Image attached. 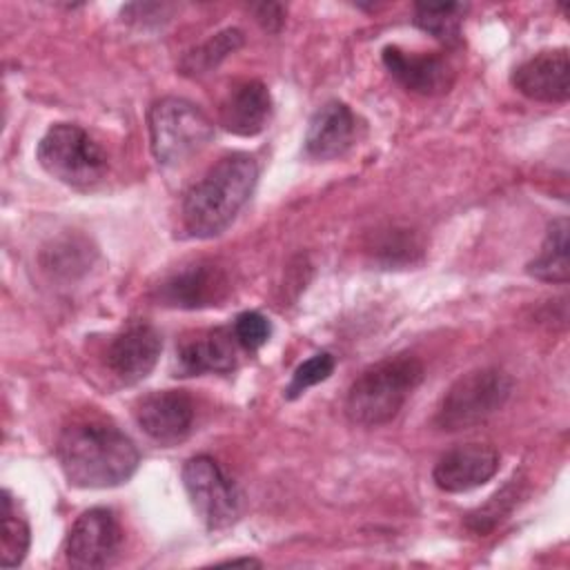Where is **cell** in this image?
I'll list each match as a JSON object with an SVG mask.
<instances>
[{
	"label": "cell",
	"instance_id": "d6986e66",
	"mask_svg": "<svg viewBox=\"0 0 570 570\" xmlns=\"http://www.w3.org/2000/svg\"><path fill=\"white\" fill-rule=\"evenodd\" d=\"M465 4L461 2H419L414 7V24L434 36L443 45H459Z\"/></svg>",
	"mask_w": 570,
	"mask_h": 570
},
{
	"label": "cell",
	"instance_id": "6da1fadb",
	"mask_svg": "<svg viewBox=\"0 0 570 570\" xmlns=\"http://www.w3.org/2000/svg\"><path fill=\"white\" fill-rule=\"evenodd\" d=\"M56 454L67 481L76 488H116L140 463L134 441L105 419H78L62 428Z\"/></svg>",
	"mask_w": 570,
	"mask_h": 570
},
{
	"label": "cell",
	"instance_id": "52a82bcc",
	"mask_svg": "<svg viewBox=\"0 0 570 570\" xmlns=\"http://www.w3.org/2000/svg\"><path fill=\"white\" fill-rule=\"evenodd\" d=\"M180 476L196 514L209 530H218L236 521L240 510V494L234 481L212 456H191L183 465Z\"/></svg>",
	"mask_w": 570,
	"mask_h": 570
},
{
	"label": "cell",
	"instance_id": "484cf974",
	"mask_svg": "<svg viewBox=\"0 0 570 570\" xmlns=\"http://www.w3.org/2000/svg\"><path fill=\"white\" fill-rule=\"evenodd\" d=\"M223 566H261V561L256 559H229V561H223Z\"/></svg>",
	"mask_w": 570,
	"mask_h": 570
},
{
	"label": "cell",
	"instance_id": "603a6c76",
	"mask_svg": "<svg viewBox=\"0 0 570 570\" xmlns=\"http://www.w3.org/2000/svg\"><path fill=\"white\" fill-rule=\"evenodd\" d=\"M334 372V356L330 352H318L314 354L312 358L303 361L294 374H292V381L285 390V396L287 399H296L301 396L307 387L316 385V383H323L325 379H330V374Z\"/></svg>",
	"mask_w": 570,
	"mask_h": 570
},
{
	"label": "cell",
	"instance_id": "30bf717a",
	"mask_svg": "<svg viewBox=\"0 0 570 570\" xmlns=\"http://www.w3.org/2000/svg\"><path fill=\"white\" fill-rule=\"evenodd\" d=\"M229 289L225 272L207 261L185 265L169 274L156 289V298L167 307L200 309L218 305Z\"/></svg>",
	"mask_w": 570,
	"mask_h": 570
},
{
	"label": "cell",
	"instance_id": "ac0fdd59",
	"mask_svg": "<svg viewBox=\"0 0 570 570\" xmlns=\"http://www.w3.org/2000/svg\"><path fill=\"white\" fill-rule=\"evenodd\" d=\"M528 274L546 283H568V218L550 223L541 252L528 263Z\"/></svg>",
	"mask_w": 570,
	"mask_h": 570
},
{
	"label": "cell",
	"instance_id": "7c38bea8",
	"mask_svg": "<svg viewBox=\"0 0 570 570\" xmlns=\"http://www.w3.org/2000/svg\"><path fill=\"white\" fill-rule=\"evenodd\" d=\"M383 65L392 78L412 94L439 96L454 82L452 65L436 53H407L399 47H385Z\"/></svg>",
	"mask_w": 570,
	"mask_h": 570
},
{
	"label": "cell",
	"instance_id": "2e32d148",
	"mask_svg": "<svg viewBox=\"0 0 570 570\" xmlns=\"http://www.w3.org/2000/svg\"><path fill=\"white\" fill-rule=\"evenodd\" d=\"M272 116V96L261 80L236 85L220 105V125L236 136L261 134Z\"/></svg>",
	"mask_w": 570,
	"mask_h": 570
},
{
	"label": "cell",
	"instance_id": "e0dca14e",
	"mask_svg": "<svg viewBox=\"0 0 570 570\" xmlns=\"http://www.w3.org/2000/svg\"><path fill=\"white\" fill-rule=\"evenodd\" d=\"M234 332L209 330L187 338L178 347V367L183 374L232 372L236 367Z\"/></svg>",
	"mask_w": 570,
	"mask_h": 570
},
{
	"label": "cell",
	"instance_id": "3957f363",
	"mask_svg": "<svg viewBox=\"0 0 570 570\" xmlns=\"http://www.w3.org/2000/svg\"><path fill=\"white\" fill-rule=\"evenodd\" d=\"M421 381L423 365L416 356H387L363 370L352 383L345 399V414L352 423L365 428L390 423Z\"/></svg>",
	"mask_w": 570,
	"mask_h": 570
},
{
	"label": "cell",
	"instance_id": "d4e9b609",
	"mask_svg": "<svg viewBox=\"0 0 570 570\" xmlns=\"http://www.w3.org/2000/svg\"><path fill=\"white\" fill-rule=\"evenodd\" d=\"M254 13H256V20L269 29V31H276L283 22V7L281 4H272V2H265V4H256L252 7Z\"/></svg>",
	"mask_w": 570,
	"mask_h": 570
},
{
	"label": "cell",
	"instance_id": "44dd1931",
	"mask_svg": "<svg viewBox=\"0 0 570 570\" xmlns=\"http://www.w3.org/2000/svg\"><path fill=\"white\" fill-rule=\"evenodd\" d=\"M243 45V31L240 29H223L214 33L209 40H205L200 47L189 51L183 62L180 71L187 76H203L216 69L229 53H234Z\"/></svg>",
	"mask_w": 570,
	"mask_h": 570
},
{
	"label": "cell",
	"instance_id": "ba28073f",
	"mask_svg": "<svg viewBox=\"0 0 570 570\" xmlns=\"http://www.w3.org/2000/svg\"><path fill=\"white\" fill-rule=\"evenodd\" d=\"M122 546V530L118 519L107 508H91L82 512L69 530L65 552L73 568L91 570L114 563Z\"/></svg>",
	"mask_w": 570,
	"mask_h": 570
},
{
	"label": "cell",
	"instance_id": "277c9868",
	"mask_svg": "<svg viewBox=\"0 0 570 570\" xmlns=\"http://www.w3.org/2000/svg\"><path fill=\"white\" fill-rule=\"evenodd\" d=\"M36 158L40 167L56 180L87 189L107 174L105 149L78 125L58 122L40 138Z\"/></svg>",
	"mask_w": 570,
	"mask_h": 570
},
{
	"label": "cell",
	"instance_id": "4fadbf2b",
	"mask_svg": "<svg viewBox=\"0 0 570 570\" xmlns=\"http://www.w3.org/2000/svg\"><path fill=\"white\" fill-rule=\"evenodd\" d=\"M160 334L147 323H134L122 330L109 345L107 363L111 372L127 385L149 376L160 356Z\"/></svg>",
	"mask_w": 570,
	"mask_h": 570
},
{
	"label": "cell",
	"instance_id": "9c48e42d",
	"mask_svg": "<svg viewBox=\"0 0 570 570\" xmlns=\"http://www.w3.org/2000/svg\"><path fill=\"white\" fill-rule=\"evenodd\" d=\"M194 414V401L183 390L149 392L134 407L136 423L160 445H176L185 441L191 432Z\"/></svg>",
	"mask_w": 570,
	"mask_h": 570
},
{
	"label": "cell",
	"instance_id": "cb8c5ba5",
	"mask_svg": "<svg viewBox=\"0 0 570 570\" xmlns=\"http://www.w3.org/2000/svg\"><path fill=\"white\" fill-rule=\"evenodd\" d=\"M234 338L240 343L245 350H258L263 343H267L272 334L269 321L261 312H243L234 321Z\"/></svg>",
	"mask_w": 570,
	"mask_h": 570
},
{
	"label": "cell",
	"instance_id": "8992f818",
	"mask_svg": "<svg viewBox=\"0 0 570 570\" xmlns=\"http://www.w3.org/2000/svg\"><path fill=\"white\" fill-rule=\"evenodd\" d=\"M147 122L151 151L163 165L187 160L214 138L212 120L194 102L178 96L156 100Z\"/></svg>",
	"mask_w": 570,
	"mask_h": 570
},
{
	"label": "cell",
	"instance_id": "ffe728a7",
	"mask_svg": "<svg viewBox=\"0 0 570 570\" xmlns=\"http://www.w3.org/2000/svg\"><path fill=\"white\" fill-rule=\"evenodd\" d=\"M29 525L18 514V505L9 490L2 492V534H0V566L16 568L24 561L29 550Z\"/></svg>",
	"mask_w": 570,
	"mask_h": 570
},
{
	"label": "cell",
	"instance_id": "5b68a950",
	"mask_svg": "<svg viewBox=\"0 0 570 570\" xmlns=\"http://www.w3.org/2000/svg\"><path fill=\"white\" fill-rule=\"evenodd\" d=\"M512 394V379L499 367H481L459 376L441 399L434 423L459 432L488 421Z\"/></svg>",
	"mask_w": 570,
	"mask_h": 570
},
{
	"label": "cell",
	"instance_id": "8fae6325",
	"mask_svg": "<svg viewBox=\"0 0 570 570\" xmlns=\"http://www.w3.org/2000/svg\"><path fill=\"white\" fill-rule=\"evenodd\" d=\"M499 470V452L485 443H465L445 452L432 479L443 492H468L488 483Z\"/></svg>",
	"mask_w": 570,
	"mask_h": 570
},
{
	"label": "cell",
	"instance_id": "7a4b0ae2",
	"mask_svg": "<svg viewBox=\"0 0 570 570\" xmlns=\"http://www.w3.org/2000/svg\"><path fill=\"white\" fill-rule=\"evenodd\" d=\"M258 167L247 154L223 156L183 200V225L194 238H212L229 227L249 200Z\"/></svg>",
	"mask_w": 570,
	"mask_h": 570
},
{
	"label": "cell",
	"instance_id": "9a60e30c",
	"mask_svg": "<svg viewBox=\"0 0 570 570\" xmlns=\"http://www.w3.org/2000/svg\"><path fill=\"white\" fill-rule=\"evenodd\" d=\"M356 134V120L350 107L341 100H330L314 111L305 131V154L316 160L343 156Z\"/></svg>",
	"mask_w": 570,
	"mask_h": 570
},
{
	"label": "cell",
	"instance_id": "5bb4252c",
	"mask_svg": "<svg viewBox=\"0 0 570 570\" xmlns=\"http://www.w3.org/2000/svg\"><path fill=\"white\" fill-rule=\"evenodd\" d=\"M570 58L568 49L541 51L512 71V85L523 96L539 102H566L570 94L568 85Z\"/></svg>",
	"mask_w": 570,
	"mask_h": 570
},
{
	"label": "cell",
	"instance_id": "7402d4cb",
	"mask_svg": "<svg viewBox=\"0 0 570 570\" xmlns=\"http://www.w3.org/2000/svg\"><path fill=\"white\" fill-rule=\"evenodd\" d=\"M521 476H512L501 490H497L483 505H479L476 510H472L465 517V525L476 532V534H488L492 532L517 505L519 497H521Z\"/></svg>",
	"mask_w": 570,
	"mask_h": 570
}]
</instances>
